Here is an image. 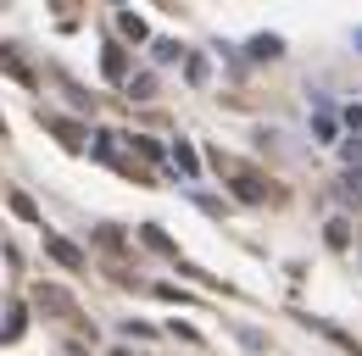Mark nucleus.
<instances>
[{"instance_id":"1","label":"nucleus","mask_w":362,"mask_h":356,"mask_svg":"<svg viewBox=\"0 0 362 356\" xmlns=\"http://www.w3.org/2000/svg\"><path fill=\"white\" fill-rule=\"evenodd\" d=\"M45 251H50V256H56L62 267H73V273L84 267V251H78L73 239H62V234H45Z\"/></svg>"},{"instance_id":"2","label":"nucleus","mask_w":362,"mask_h":356,"mask_svg":"<svg viewBox=\"0 0 362 356\" xmlns=\"http://www.w3.org/2000/svg\"><path fill=\"white\" fill-rule=\"evenodd\" d=\"M100 73H106V78H129V56H123V50H106V56H100Z\"/></svg>"},{"instance_id":"3","label":"nucleus","mask_w":362,"mask_h":356,"mask_svg":"<svg viewBox=\"0 0 362 356\" xmlns=\"http://www.w3.org/2000/svg\"><path fill=\"white\" fill-rule=\"evenodd\" d=\"M251 56H284V40H279V34H257V40H251Z\"/></svg>"},{"instance_id":"4","label":"nucleus","mask_w":362,"mask_h":356,"mask_svg":"<svg viewBox=\"0 0 362 356\" xmlns=\"http://www.w3.org/2000/svg\"><path fill=\"white\" fill-rule=\"evenodd\" d=\"M340 195H346V201H362V167H346V178H340Z\"/></svg>"},{"instance_id":"5","label":"nucleus","mask_w":362,"mask_h":356,"mask_svg":"<svg viewBox=\"0 0 362 356\" xmlns=\"http://www.w3.org/2000/svg\"><path fill=\"white\" fill-rule=\"evenodd\" d=\"M151 56H156V61H179L184 44H179V40H156V44H151Z\"/></svg>"},{"instance_id":"6","label":"nucleus","mask_w":362,"mask_h":356,"mask_svg":"<svg viewBox=\"0 0 362 356\" xmlns=\"http://www.w3.org/2000/svg\"><path fill=\"white\" fill-rule=\"evenodd\" d=\"M173 162H179V167H184V173H189V178L201 173V162H195V150H189L184 139H179V145H173Z\"/></svg>"},{"instance_id":"7","label":"nucleus","mask_w":362,"mask_h":356,"mask_svg":"<svg viewBox=\"0 0 362 356\" xmlns=\"http://www.w3.org/2000/svg\"><path fill=\"white\" fill-rule=\"evenodd\" d=\"M129 95H134V100H151V95H156V78H151V73L129 78Z\"/></svg>"},{"instance_id":"8","label":"nucleus","mask_w":362,"mask_h":356,"mask_svg":"<svg viewBox=\"0 0 362 356\" xmlns=\"http://www.w3.org/2000/svg\"><path fill=\"white\" fill-rule=\"evenodd\" d=\"M11 212H17L23 222H40V206H34L28 195H11Z\"/></svg>"},{"instance_id":"9","label":"nucleus","mask_w":362,"mask_h":356,"mask_svg":"<svg viewBox=\"0 0 362 356\" xmlns=\"http://www.w3.org/2000/svg\"><path fill=\"white\" fill-rule=\"evenodd\" d=\"M117 28H123L129 40H145V23H139L134 11H117Z\"/></svg>"},{"instance_id":"10","label":"nucleus","mask_w":362,"mask_h":356,"mask_svg":"<svg viewBox=\"0 0 362 356\" xmlns=\"http://www.w3.org/2000/svg\"><path fill=\"white\" fill-rule=\"evenodd\" d=\"M329 245H334V251H346V245H351V234H346V222H340V218L329 222Z\"/></svg>"},{"instance_id":"11","label":"nucleus","mask_w":362,"mask_h":356,"mask_svg":"<svg viewBox=\"0 0 362 356\" xmlns=\"http://www.w3.org/2000/svg\"><path fill=\"white\" fill-rule=\"evenodd\" d=\"M134 145H139V156H151V162H162V145H156V139H145V134H134Z\"/></svg>"},{"instance_id":"12","label":"nucleus","mask_w":362,"mask_h":356,"mask_svg":"<svg viewBox=\"0 0 362 356\" xmlns=\"http://www.w3.org/2000/svg\"><path fill=\"white\" fill-rule=\"evenodd\" d=\"M145 245H151V251H173V239H168V234H156V228H145Z\"/></svg>"},{"instance_id":"13","label":"nucleus","mask_w":362,"mask_h":356,"mask_svg":"<svg viewBox=\"0 0 362 356\" xmlns=\"http://www.w3.org/2000/svg\"><path fill=\"white\" fill-rule=\"evenodd\" d=\"M50 129L62 134V139H67V145H78V129H73V123H62V117H50Z\"/></svg>"},{"instance_id":"14","label":"nucleus","mask_w":362,"mask_h":356,"mask_svg":"<svg viewBox=\"0 0 362 356\" xmlns=\"http://www.w3.org/2000/svg\"><path fill=\"white\" fill-rule=\"evenodd\" d=\"M0 67H6V73H11V78H28V67H23V61H17V56H0Z\"/></svg>"},{"instance_id":"15","label":"nucleus","mask_w":362,"mask_h":356,"mask_svg":"<svg viewBox=\"0 0 362 356\" xmlns=\"http://www.w3.org/2000/svg\"><path fill=\"white\" fill-rule=\"evenodd\" d=\"M346 123H351V129H362V106H346Z\"/></svg>"},{"instance_id":"16","label":"nucleus","mask_w":362,"mask_h":356,"mask_svg":"<svg viewBox=\"0 0 362 356\" xmlns=\"http://www.w3.org/2000/svg\"><path fill=\"white\" fill-rule=\"evenodd\" d=\"M357 44H362V28H357Z\"/></svg>"}]
</instances>
